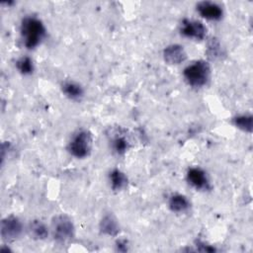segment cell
Wrapping results in <instances>:
<instances>
[{
  "instance_id": "6da1fadb",
  "label": "cell",
  "mask_w": 253,
  "mask_h": 253,
  "mask_svg": "<svg viewBox=\"0 0 253 253\" xmlns=\"http://www.w3.org/2000/svg\"><path fill=\"white\" fill-rule=\"evenodd\" d=\"M21 35L27 48H35L45 37L43 24L36 17H26L21 24Z\"/></svg>"
},
{
  "instance_id": "7a4b0ae2",
  "label": "cell",
  "mask_w": 253,
  "mask_h": 253,
  "mask_svg": "<svg viewBox=\"0 0 253 253\" xmlns=\"http://www.w3.org/2000/svg\"><path fill=\"white\" fill-rule=\"evenodd\" d=\"M211 74V68L208 62L198 60L188 65L183 72L186 81L193 87H202L207 84Z\"/></svg>"
},
{
  "instance_id": "3957f363",
  "label": "cell",
  "mask_w": 253,
  "mask_h": 253,
  "mask_svg": "<svg viewBox=\"0 0 253 253\" xmlns=\"http://www.w3.org/2000/svg\"><path fill=\"white\" fill-rule=\"evenodd\" d=\"M51 232L57 243H68L74 236V224L66 214H58L52 218Z\"/></svg>"
},
{
  "instance_id": "277c9868",
  "label": "cell",
  "mask_w": 253,
  "mask_h": 253,
  "mask_svg": "<svg viewBox=\"0 0 253 253\" xmlns=\"http://www.w3.org/2000/svg\"><path fill=\"white\" fill-rule=\"evenodd\" d=\"M92 148V136L88 130H79L73 135L68 144L69 152L76 158H84L89 155Z\"/></svg>"
},
{
  "instance_id": "5b68a950",
  "label": "cell",
  "mask_w": 253,
  "mask_h": 253,
  "mask_svg": "<svg viewBox=\"0 0 253 253\" xmlns=\"http://www.w3.org/2000/svg\"><path fill=\"white\" fill-rule=\"evenodd\" d=\"M23 231V224L20 219L14 215L5 217L1 222V236L5 241L17 239Z\"/></svg>"
},
{
  "instance_id": "8992f818",
  "label": "cell",
  "mask_w": 253,
  "mask_h": 253,
  "mask_svg": "<svg viewBox=\"0 0 253 253\" xmlns=\"http://www.w3.org/2000/svg\"><path fill=\"white\" fill-rule=\"evenodd\" d=\"M181 34L187 38L203 40L206 37L207 29L200 21L184 19L181 24Z\"/></svg>"
},
{
  "instance_id": "52a82bcc",
  "label": "cell",
  "mask_w": 253,
  "mask_h": 253,
  "mask_svg": "<svg viewBox=\"0 0 253 253\" xmlns=\"http://www.w3.org/2000/svg\"><path fill=\"white\" fill-rule=\"evenodd\" d=\"M197 11L203 18L211 21L220 20L223 15L221 7L218 4L211 1L199 2L197 4Z\"/></svg>"
},
{
  "instance_id": "ba28073f",
  "label": "cell",
  "mask_w": 253,
  "mask_h": 253,
  "mask_svg": "<svg viewBox=\"0 0 253 253\" xmlns=\"http://www.w3.org/2000/svg\"><path fill=\"white\" fill-rule=\"evenodd\" d=\"M187 180L197 190L210 189V182L207 177V174L203 169L199 167H193L188 170Z\"/></svg>"
},
{
  "instance_id": "9c48e42d",
  "label": "cell",
  "mask_w": 253,
  "mask_h": 253,
  "mask_svg": "<svg viewBox=\"0 0 253 253\" xmlns=\"http://www.w3.org/2000/svg\"><path fill=\"white\" fill-rule=\"evenodd\" d=\"M163 55H164V59L170 64H179L183 62L187 57V54L183 46L179 44L168 45L164 49Z\"/></svg>"
},
{
  "instance_id": "30bf717a",
  "label": "cell",
  "mask_w": 253,
  "mask_h": 253,
  "mask_svg": "<svg viewBox=\"0 0 253 253\" xmlns=\"http://www.w3.org/2000/svg\"><path fill=\"white\" fill-rule=\"evenodd\" d=\"M100 230L104 234L116 236L120 230V226L116 217L111 213L106 214L100 222Z\"/></svg>"
},
{
  "instance_id": "8fae6325",
  "label": "cell",
  "mask_w": 253,
  "mask_h": 253,
  "mask_svg": "<svg viewBox=\"0 0 253 253\" xmlns=\"http://www.w3.org/2000/svg\"><path fill=\"white\" fill-rule=\"evenodd\" d=\"M29 233L33 238L38 240H42L47 237L48 229L42 221L39 219H35L31 221L29 224Z\"/></svg>"
},
{
  "instance_id": "7c38bea8",
  "label": "cell",
  "mask_w": 253,
  "mask_h": 253,
  "mask_svg": "<svg viewBox=\"0 0 253 253\" xmlns=\"http://www.w3.org/2000/svg\"><path fill=\"white\" fill-rule=\"evenodd\" d=\"M169 208L172 211L183 212L190 208V202L185 196L175 194L169 199Z\"/></svg>"
},
{
  "instance_id": "4fadbf2b",
  "label": "cell",
  "mask_w": 253,
  "mask_h": 253,
  "mask_svg": "<svg viewBox=\"0 0 253 253\" xmlns=\"http://www.w3.org/2000/svg\"><path fill=\"white\" fill-rule=\"evenodd\" d=\"M61 89L62 92L72 100H79L84 94L83 88L74 81H65L62 84Z\"/></svg>"
},
{
  "instance_id": "5bb4252c",
  "label": "cell",
  "mask_w": 253,
  "mask_h": 253,
  "mask_svg": "<svg viewBox=\"0 0 253 253\" xmlns=\"http://www.w3.org/2000/svg\"><path fill=\"white\" fill-rule=\"evenodd\" d=\"M110 181H111L112 189L115 191L122 190L127 183L126 176L125 175V173H123L119 169H114L110 173Z\"/></svg>"
},
{
  "instance_id": "9a60e30c",
  "label": "cell",
  "mask_w": 253,
  "mask_h": 253,
  "mask_svg": "<svg viewBox=\"0 0 253 253\" xmlns=\"http://www.w3.org/2000/svg\"><path fill=\"white\" fill-rule=\"evenodd\" d=\"M112 147L116 153L122 155L128 149L129 142L125 135L117 134L112 139Z\"/></svg>"
},
{
  "instance_id": "2e32d148",
  "label": "cell",
  "mask_w": 253,
  "mask_h": 253,
  "mask_svg": "<svg viewBox=\"0 0 253 253\" xmlns=\"http://www.w3.org/2000/svg\"><path fill=\"white\" fill-rule=\"evenodd\" d=\"M233 124L236 127L251 132L252 130V117L250 115H240L233 119Z\"/></svg>"
},
{
  "instance_id": "e0dca14e",
  "label": "cell",
  "mask_w": 253,
  "mask_h": 253,
  "mask_svg": "<svg viewBox=\"0 0 253 253\" xmlns=\"http://www.w3.org/2000/svg\"><path fill=\"white\" fill-rule=\"evenodd\" d=\"M17 69L24 75H28L33 73L34 71V64L33 60L29 56H22L16 62Z\"/></svg>"
},
{
  "instance_id": "ac0fdd59",
  "label": "cell",
  "mask_w": 253,
  "mask_h": 253,
  "mask_svg": "<svg viewBox=\"0 0 253 253\" xmlns=\"http://www.w3.org/2000/svg\"><path fill=\"white\" fill-rule=\"evenodd\" d=\"M220 51V45L218 43L217 41H211V43L209 44V48H208V54L210 57L211 58H215L218 56Z\"/></svg>"
},
{
  "instance_id": "d6986e66",
  "label": "cell",
  "mask_w": 253,
  "mask_h": 253,
  "mask_svg": "<svg viewBox=\"0 0 253 253\" xmlns=\"http://www.w3.org/2000/svg\"><path fill=\"white\" fill-rule=\"evenodd\" d=\"M117 248L119 251H126L127 246H126V240H119L117 243Z\"/></svg>"
}]
</instances>
